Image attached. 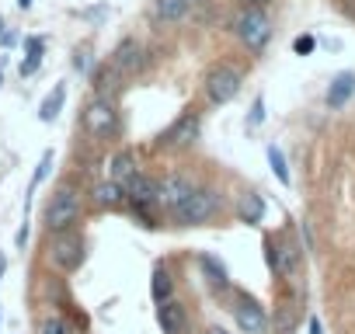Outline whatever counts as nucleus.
<instances>
[{"mask_svg":"<svg viewBox=\"0 0 355 334\" xmlns=\"http://www.w3.org/2000/svg\"><path fill=\"white\" fill-rule=\"evenodd\" d=\"M80 216H84V195H80V188L60 185V188L53 192L49 206H46V230H49V237H53V234L77 230Z\"/></svg>","mask_w":355,"mask_h":334,"instance_id":"1","label":"nucleus"},{"mask_svg":"<svg viewBox=\"0 0 355 334\" xmlns=\"http://www.w3.org/2000/svg\"><path fill=\"white\" fill-rule=\"evenodd\" d=\"M223 213V195L216 188H196V195L185 202V206H178L171 213V220L178 227H206L213 223L216 216Z\"/></svg>","mask_w":355,"mask_h":334,"instance_id":"2","label":"nucleus"},{"mask_svg":"<svg viewBox=\"0 0 355 334\" xmlns=\"http://www.w3.org/2000/svg\"><path fill=\"white\" fill-rule=\"evenodd\" d=\"M265 258H268V268H272L282 282H296L300 272H303V251H300L286 234L265 240Z\"/></svg>","mask_w":355,"mask_h":334,"instance_id":"3","label":"nucleus"},{"mask_svg":"<svg viewBox=\"0 0 355 334\" xmlns=\"http://www.w3.org/2000/svg\"><path fill=\"white\" fill-rule=\"evenodd\" d=\"M234 35L251 49V53H265L268 39H272V21L265 11L254 8H241V15L234 18Z\"/></svg>","mask_w":355,"mask_h":334,"instance_id":"4","label":"nucleus"},{"mask_svg":"<svg viewBox=\"0 0 355 334\" xmlns=\"http://www.w3.org/2000/svg\"><path fill=\"white\" fill-rule=\"evenodd\" d=\"M80 122H84V132H87V136H94V139H108V136H115V129H119V108H115L112 98L94 94V98L84 105Z\"/></svg>","mask_w":355,"mask_h":334,"instance_id":"5","label":"nucleus"},{"mask_svg":"<svg viewBox=\"0 0 355 334\" xmlns=\"http://www.w3.org/2000/svg\"><path fill=\"white\" fill-rule=\"evenodd\" d=\"M241 84H244V77H241L237 67H230V63H216V67L206 73L202 91H206L209 105H230V101L241 94Z\"/></svg>","mask_w":355,"mask_h":334,"instance_id":"6","label":"nucleus"},{"mask_svg":"<svg viewBox=\"0 0 355 334\" xmlns=\"http://www.w3.org/2000/svg\"><path fill=\"white\" fill-rule=\"evenodd\" d=\"M84 247H87V244H84V237H80L77 230L53 234V237H49V265L60 268V272H77V268L84 265V258H87Z\"/></svg>","mask_w":355,"mask_h":334,"instance_id":"7","label":"nucleus"},{"mask_svg":"<svg viewBox=\"0 0 355 334\" xmlns=\"http://www.w3.org/2000/svg\"><path fill=\"white\" fill-rule=\"evenodd\" d=\"M196 182L189 178V175H167L164 182H160V192H157V206L164 209V213H174L178 206H185L192 195H196Z\"/></svg>","mask_w":355,"mask_h":334,"instance_id":"8","label":"nucleus"},{"mask_svg":"<svg viewBox=\"0 0 355 334\" xmlns=\"http://www.w3.org/2000/svg\"><path fill=\"white\" fill-rule=\"evenodd\" d=\"M199 129H202L199 112H185L182 118H174V125L167 132H160V146L164 150H185L199 139Z\"/></svg>","mask_w":355,"mask_h":334,"instance_id":"9","label":"nucleus"},{"mask_svg":"<svg viewBox=\"0 0 355 334\" xmlns=\"http://www.w3.org/2000/svg\"><path fill=\"white\" fill-rule=\"evenodd\" d=\"M122 77H136L143 67H146V49H143V42H136V39H122L119 46H115V53H112V60H108Z\"/></svg>","mask_w":355,"mask_h":334,"instance_id":"10","label":"nucleus"},{"mask_svg":"<svg viewBox=\"0 0 355 334\" xmlns=\"http://www.w3.org/2000/svg\"><path fill=\"white\" fill-rule=\"evenodd\" d=\"M234 320H237V327H241L244 334H268V317H265V310H261L254 299H248V296H241V303L234 306Z\"/></svg>","mask_w":355,"mask_h":334,"instance_id":"11","label":"nucleus"},{"mask_svg":"<svg viewBox=\"0 0 355 334\" xmlns=\"http://www.w3.org/2000/svg\"><path fill=\"white\" fill-rule=\"evenodd\" d=\"M157 324L164 334H189V306L182 299H167L157 306Z\"/></svg>","mask_w":355,"mask_h":334,"instance_id":"12","label":"nucleus"},{"mask_svg":"<svg viewBox=\"0 0 355 334\" xmlns=\"http://www.w3.org/2000/svg\"><path fill=\"white\" fill-rule=\"evenodd\" d=\"M157 192H160V182H153L150 175H132L129 182H125V199L132 202V206H157Z\"/></svg>","mask_w":355,"mask_h":334,"instance_id":"13","label":"nucleus"},{"mask_svg":"<svg viewBox=\"0 0 355 334\" xmlns=\"http://www.w3.org/2000/svg\"><path fill=\"white\" fill-rule=\"evenodd\" d=\"M352 94H355V73L352 70H341V73L331 77L324 101H327V108H345L352 101Z\"/></svg>","mask_w":355,"mask_h":334,"instance_id":"14","label":"nucleus"},{"mask_svg":"<svg viewBox=\"0 0 355 334\" xmlns=\"http://www.w3.org/2000/svg\"><path fill=\"white\" fill-rule=\"evenodd\" d=\"M91 202L98 206V209H119L122 202H125V185H119V182H98L94 188H91Z\"/></svg>","mask_w":355,"mask_h":334,"instance_id":"15","label":"nucleus"},{"mask_svg":"<svg viewBox=\"0 0 355 334\" xmlns=\"http://www.w3.org/2000/svg\"><path fill=\"white\" fill-rule=\"evenodd\" d=\"M234 213H237V220H241V223H248V227H258V223L265 220V199H261L258 192H244Z\"/></svg>","mask_w":355,"mask_h":334,"instance_id":"16","label":"nucleus"},{"mask_svg":"<svg viewBox=\"0 0 355 334\" xmlns=\"http://www.w3.org/2000/svg\"><path fill=\"white\" fill-rule=\"evenodd\" d=\"M132 175H139V171H136V153H132V150H119V153L108 160V178L119 182V185H125Z\"/></svg>","mask_w":355,"mask_h":334,"instance_id":"17","label":"nucleus"},{"mask_svg":"<svg viewBox=\"0 0 355 334\" xmlns=\"http://www.w3.org/2000/svg\"><path fill=\"white\" fill-rule=\"evenodd\" d=\"M150 296H153L157 306L167 303V299H174V275H171V268H164V265L153 268V275H150Z\"/></svg>","mask_w":355,"mask_h":334,"instance_id":"18","label":"nucleus"},{"mask_svg":"<svg viewBox=\"0 0 355 334\" xmlns=\"http://www.w3.org/2000/svg\"><path fill=\"white\" fill-rule=\"evenodd\" d=\"M189 11H192V0H153L157 21H185Z\"/></svg>","mask_w":355,"mask_h":334,"instance_id":"19","label":"nucleus"},{"mask_svg":"<svg viewBox=\"0 0 355 334\" xmlns=\"http://www.w3.org/2000/svg\"><path fill=\"white\" fill-rule=\"evenodd\" d=\"M91 80H94V94H101V98H115V91H119V80H122V73L112 67V63H101L94 73H91Z\"/></svg>","mask_w":355,"mask_h":334,"instance_id":"20","label":"nucleus"},{"mask_svg":"<svg viewBox=\"0 0 355 334\" xmlns=\"http://www.w3.org/2000/svg\"><path fill=\"white\" fill-rule=\"evenodd\" d=\"M63 101H67V84H56V87L46 94V101L39 105V118H42V122H56V115L63 112Z\"/></svg>","mask_w":355,"mask_h":334,"instance_id":"21","label":"nucleus"},{"mask_svg":"<svg viewBox=\"0 0 355 334\" xmlns=\"http://www.w3.org/2000/svg\"><path fill=\"white\" fill-rule=\"evenodd\" d=\"M265 157H268V167H272V175L279 178V185L289 188V185H293V175H289V167H286V153H282V146L272 143V146L265 150Z\"/></svg>","mask_w":355,"mask_h":334,"instance_id":"22","label":"nucleus"},{"mask_svg":"<svg viewBox=\"0 0 355 334\" xmlns=\"http://www.w3.org/2000/svg\"><path fill=\"white\" fill-rule=\"evenodd\" d=\"M296 320H300V310H296V303L289 299V303H282V306L275 310V320H272V327H275V334H293Z\"/></svg>","mask_w":355,"mask_h":334,"instance_id":"23","label":"nucleus"},{"mask_svg":"<svg viewBox=\"0 0 355 334\" xmlns=\"http://www.w3.org/2000/svg\"><path fill=\"white\" fill-rule=\"evenodd\" d=\"M199 265H202V272L209 275V282H213V285H220V289H227V285H230V275H227V265H223V261H216L213 254H202V258H199Z\"/></svg>","mask_w":355,"mask_h":334,"instance_id":"24","label":"nucleus"},{"mask_svg":"<svg viewBox=\"0 0 355 334\" xmlns=\"http://www.w3.org/2000/svg\"><path fill=\"white\" fill-rule=\"evenodd\" d=\"M39 334H77V331L70 327V320L63 313H46L39 320Z\"/></svg>","mask_w":355,"mask_h":334,"instance_id":"25","label":"nucleus"},{"mask_svg":"<svg viewBox=\"0 0 355 334\" xmlns=\"http://www.w3.org/2000/svg\"><path fill=\"white\" fill-rule=\"evenodd\" d=\"M313 49H317V39H313V35H296V39H293V53H296V56H310Z\"/></svg>","mask_w":355,"mask_h":334,"instance_id":"26","label":"nucleus"},{"mask_svg":"<svg viewBox=\"0 0 355 334\" xmlns=\"http://www.w3.org/2000/svg\"><path fill=\"white\" fill-rule=\"evenodd\" d=\"M261 122H265V98L258 94L254 105H251V115H248V129H258Z\"/></svg>","mask_w":355,"mask_h":334,"instance_id":"27","label":"nucleus"},{"mask_svg":"<svg viewBox=\"0 0 355 334\" xmlns=\"http://www.w3.org/2000/svg\"><path fill=\"white\" fill-rule=\"evenodd\" d=\"M49 167H53V150H46V153H42V164H39V171H35V178H32V188H35L39 182H46Z\"/></svg>","mask_w":355,"mask_h":334,"instance_id":"28","label":"nucleus"},{"mask_svg":"<svg viewBox=\"0 0 355 334\" xmlns=\"http://www.w3.org/2000/svg\"><path fill=\"white\" fill-rule=\"evenodd\" d=\"M42 53H46V42L42 39H35V35L25 39V56H42Z\"/></svg>","mask_w":355,"mask_h":334,"instance_id":"29","label":"nucleus"},{"mask_svg":"<svg viewBox=\"0 0 355 334\" xmlns=\"http://www.w3.org/2000/svg\"><path fill=\"white\" fill-rule=\"evenodd\" d=\"M39 67H42V56H25V63H21V77H32Z\"/></svg>","mask_w":355,"mask_h":334,"instance_id":"30","label":"nucleus"},{"mask_svg":"<svg viewBox=\"0 0 355 334\" xmlns=\"http://www.w3.org/2000/svg\"><path fill=\"white\" fill-rule=\"evenodd\" d=\"M241 4H244V8H254V11H265L272 0H241Z\"/></svg>","mask_w":355,"mask_h":334,"instance_id":"31","label":"nucleus"},{"mask_svg":"<svg viewBox=\"0 0 355 334\" xmlns=\"http://www.w3.org/2000/svg\"><path fill=\"white\" fill-rule=\"evenodd\" d=\"M73 67H77V70H87V67H91V63H87V53H77V60H73Z\"/></svg>","mask_w":355,"mask_h":334,"instance_id":"32","label":"nucleus"},{"mask_svg":"<svg viewBox=\"0 0 355 334\" xmlns=\"http://www.w3.org/2000/svg\"><path fill=\"white\" fill-rule=\"evenodd\" d=\"M0 42H4V46H15V42H18V35H15V32H4V35H0Z\"/></svg>","mask_w":355,"mask_h":334,"instance_id":"33","label":"nucleus"},{"mask_svg":"<svg viewBox=\"0 0 355 334\" xmlns=\"http://www.w3.org/2000/svg\"><path fill=\"white\" fill-rule=\"evenodd\" d=\"M310 334H324V327H320V320H317V317H310Z\"/></svg>","mask_w":355,"mask_h":334,"instance_id":"34","label":"nucleus"},{"mask_svg":"<svg viewBox=\"0 0 355 334\" xmlns=\"http://www.w3.org/2000/svg\"><path fill=\"white\" fill-rule=\"evenodd\" d=\"M206 334H230V331H227V327H220V324H213V327H209Z\"/></svg>","mask_w":355,"mask_h":334,"instance_id":"35","label":"nucleus"},{"mask_svg":"<svg viewBox=\"0 0 355 334\" xmlns=\"http://www.w3.org/2000/svg\"><path fill=\"white\" fill-rule=\"evenodd\" d=\"M4 272H8V258H4V251H0V279H4Z\"/></svg>","mask_w":355,"mask_h":334,"instance_id":"36","label":"nucleus"},{"mask_svg":"<svg viewBox=\"0 0 355 334\" xmlns=\"http://www.w3.org/2000/svg\"><path fill=\"white\" fill-rule=\"evenodd\" d=\"M18 8H21V11H28V8H32V0H18Z\"/></svg>","mask_w":355,"mask_h":334,"instance_id":"37","label":"nucleus"},{"mask_svg":"<svg viewBox=\"0 0 355 334\" xmlns=\"http://www.w3.org/2000/svg\"><path fill=\"white\" fill-rule=\"evenodd\" d=\"M4 32H8V28H4V18H0V35H4Z\"/></svg>","mask_w":355,"mask_h":334,"instance_id":"38","label":"nucleus"},{"mask_svg":"<svg viewBox=\"0 0 355 334\" xmlns=\"http://www.w3.org/2000/svg\"><path fill=\"white\" fill-rule=\"evenodd\" d=\"M192 4H202V0H192Z\"/></svg>","mask_w":355,"mask_h":334,"instance_id":"39","label":"nucleus"},{"mask_svg":"<svg viewBox=\"0 0 355 334\" xmlns=\"http://www.w3.org/2000/svg\"><path fill=\"white\" fill-rule=\"evenodd\" d=\"M0 80H4V77H0Z\"/></svg>","mask_w":355,"mask_h":334,"instance_id":"40","label":"nucleus"}]
</instances>
